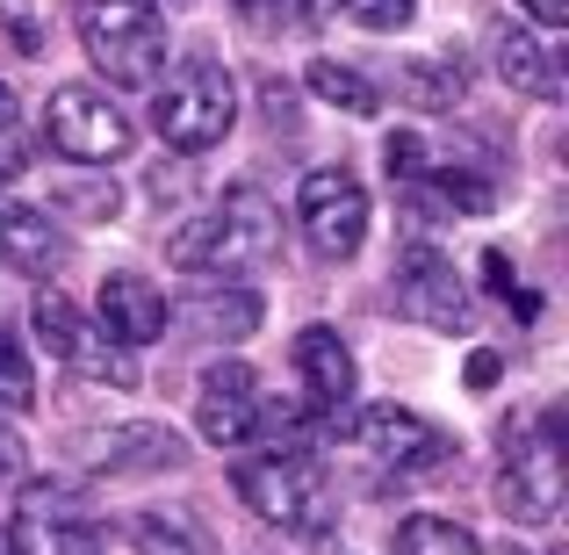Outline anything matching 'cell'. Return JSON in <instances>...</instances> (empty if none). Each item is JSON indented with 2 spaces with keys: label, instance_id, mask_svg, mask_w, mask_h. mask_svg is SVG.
I'll list each match as a JSON object with an SVG mask.
<instances>
[{
  "label": "cell",
  "instance_id": "9c48e42d",
  "mask_svg": "<svg viewBox=\"0 0 569 555\" xmlns=\"http://www.w3.org/2000/svg\"><path fill=\"white\" fill-rule=\"evenodd\" d=\"M389 289H397V310L411 325H432V333H461L469 325V281L447 260L432 238H411L389 267Z\"/></svg>",
  "mask_w": 569,
  "mask_h": 555
},
{
  "label": "cell",
  "instance_id": "9a60e30c",
  "mask_svg": "<svg viewBox=\"0 0 569 555\" xmlns=\"http://www.w3.org/2000/svg\"><path fill=\"white\" fill-rule=\"evenodd\" d=\"M66 455L87 469H167V462H181V440L167 426H109V433H72Z\"/></svg>",
  "mask_w": 569,
  "mask_h": 555
},
{
  "label": "cell",
  "instance_id": "1f68e13d",
  "mask_svg": "<svg viewBox=\"0 0 569 555\" xmlns=\"http://www.w3.org/2000/svg\"><path fill=\"white\" fill-rule=\"evenodd\" d=\"M267 116H274V123H289V116H296V95L281 80H267Z\"/></svg>",
  "mask_w": 569,
  "mask_h": 555
},
{
  "label": "cell",
  "instance_id": "f1b7e54d",
  "mask_svg": "<svg viewBox=\"0 0 569 555\" xmlns=\"http://www.w3.org/2000/svg\"><path fill=\"white\" fill-rule=\"evenodd\" d=\"M505 375V354L498 347H476V361H469V389H490Z\"/></svg>",
  "mask_w": 569,
  "mask_h": 555
},
{
  "label": "cell",
  "instance_id": "ac0fdd59",
  "mask_svg": "<svg viewBox=\"0 0 569 555\" xmlns=\"http://www.w3.org/2000/svg\"><path fill=\"white\" fill-rule=\"evenodd\" d=\"M498 80L519 87V95H533V101H556V95H562L556 58H548L541 37H533V29H519V22L498 29Z\"/></svg>",
  "mask_w": 569,
  "mask_h": 555
},
{
  "label": "cell",
  "instance_id": "f546056e",
  "mask_svg": "<svg viewBox=\"0 0 569 555\" xmlns=\"http://www.w3.org/2000/svg\"><path fill=\"white\" fill-rule=\"evenodd\" d=\"M483 281H490V289L505 296V304L519 296V281H512V260H505V252H483Z\"/></svg>",
  "mask_w": 569,
  "mask_h": 555
},
{
  "label": "cell",
  "instance_id": "4dcf8cb0",
  "mask_svg": "<svg viewBox=\"0 0 569 555\" xmlns=\"http://www.w3.org/2000/svg\"><path fill=\"white\" fill-rule=\"evenodd\" d=\"M519 8H527L541 29H562V22H569V0H519Z\"/></svg>",
  "mask_w": 569,
  "mask_h": 555
},
{
  "label": "cell",
  "instance_id": "6da1fadb",
  "mask_svg": "<svg viewBox=\"0 0 569 555\" xmlns=\"http://www.w3.org/2000/svg\"><path fill=\"white\" fill-rule=\"evenodd\" d=\"M274 246H281V209L260 188H223L217 209H202L173 231L167 260L181 275H252L274 260Z\"/></svg>",
  "mask_w": 569,
  "mask_h": 555
},
{
  "label": "cell",
  "instance_id": "d4e9b609",
  "mask_svg": "<svg viewBox=\"0 0 569 555\" xmlns=\"http://www.w3.org/2000/svg\"><path fill=\"white\" fill-rule=\"evenodd\" d=\"M339 14H353V22H361V29H376V37H397V29L418 14V0H347Z\"/></svg>",
  "mask_w": 569,
  "mask_h": 555
},
{
  "label": "cell",
  "instance_id": "484cf974",
  "mask_svg": "<svg viewBox=\"0 0 569 555\" xmlns=\"http://www.w3.org/2000/svg\"><path fill=\"white\" fill-rule=\"evenodd\" d=\"M382 167L397 174V188H403V181H418V167H426V145H418L411 130H397V138L382 145Z\"/></svg>",
  "mask_w": 569,
  "mask_h": 555
},
{
  "label": "cell",
  "instance_id": "ba28073f",
  "mask_svg": "<svg viewBox=\"0 0 569 555\" xmlns=\"http://www.w3.org/2000/svg\"><path fill=\"white\" fill-rule=\"evenodd\" d=\"M339 433H347L361 455H376L389 476H432L440 462H455V433L418 418V412H403V404H368V412H353Z\"/></svg>",
  "mask_w": 569,
  "mask_h": 555
},
{
  "label": "cell",
  "instance_id": "52a82bcc",
  "mask_svg": "<svg viewBox=\"0 0 569 555\" xmlns=\"http://www.w3.org/2000/svg\"><path fill=\"white\" fill-rule=\"evenodd\" d=\"M43 130H51V152H66L72 167H109L130 152V116L116 109L101 87H51L43 101Z\"/></svg>",
  "mask_w": 569,
  "mask_h": 555
},
{
  "label": "cell",
  "instance_id": "d6986e66",
  "mask_svg": "<svg viewBox=\"0 0 569 555\" xmlns=\"http://www.w3.org/2000/svg\"><path fill=\"white\" fill-rule=\"evenodd\" d=\"M303 87L325 101V109H347V116H376V80H368L361 66H347V58H310Z\"/></svg>",
  "mask_w": 569,
  "mask_h": 555
},
{
  "label": "cell",
  "instance_id": "8992f818",
  "mask_svg": "<svg viewBox=\"0 0 569 555\" xmlns=\"http://www.w3.org/2000/svg\"><path fill=\"white\" fill-rule=\"evenodd\" d=\"M8 542L14 555H101V513L87 505L80 484L66 476H43V484H22L14 498V519H8Z\"/></svg>",
  "mask_w": 569,
  "mask_h": 555
},
{
  "label": "cell",
  "instance_id": "d590c367",
  "mask_svg": "<svg viewBox=\"0 0 569 555\" xmlns=\"http://www.w3.org/2000/svg\"><path fill=\"white\" fill-rule=\"evenodd\" d=\"M238 8H267V0H238Z\"/></svg>",
  "mask_w": 569,
  "mask_h": 555
},
{
  "label": "cell",
  "instance_id": "836d02e7",
  "mask_svg": "<svg viewBox=\"0 0 569 555\" xmlns=\"http://www.w3.org/2000/svg\"><path fill=\"white\" fill-rule=\"evenodd\" d=\"M14 469H22V440L0 426V476H14Z\"/></svg>",
  "mask_w": 569,
  "mask_h": 555
},
{
  "label": "cell",
  "instance_id": "44dd1931",
  "mask_svg": "<svg viewBox=\"0 0 569 555\" xmlns=\"http://www.w3.org/2000/svg\"><path fill=\"white\" fill-rule=\"evenodd\" d=\"M389 555H483V542L440 513H411L397 527V542H389Z\"/></svg>",
  "mask_w": 569,
  "mask_h": 555
},
{
  "label": "cell",
  "instance_id": "277c9868",
  "mask_svg": "<svg viewBox=\"0 0 569 555\" xmlns=\"http://www.w3.org/2000/svg\"><path fill=\"white\" fill-rule=\"evenodd\" d=\"M80 43L116 87H159L167 66V22L152 0H80Z\"/></svg>",
  "mask_w": 569,
  "mask_h": 555
},
{
  "label": "cell",
  "instance_id": "3957f363",
  "mask_svg": "<svg viewBox=\"0 0 569 555\" xmlns=\"http://www.w3.org/2000/svg\"><path fill=\"white\" fill-rule=\"evenodd\" d=\"M231 484H238V498H246L267 527H289V534L332 527V476H325L303 447H274V455L238 462Z\"/></svg>",
  "mask_w": 569,
  "mask_h": 555
},
{
  "label": "cell",
  "instance_id": "4fadbf2b",
  "mask_svg": "<svg viewBox=\"0 0 569 555\" xmlns=\"http://www.w3.org/2000/svg\"><path fill=\"white\" fill-rule=\"evenodd\" d=\"M296 375H303V404L318 418H339L353 404V389H361V368H353L347 339L332 325H303L296 333Z\"/></svg>",
  "mask_w": 569,
  "mask_h": 555
},
{
  "label": "cell",
  "instance_id": "e0dca14e",
  "mask_svg": "<svg viewBox=\"0 0 569 555\" xmlns=\"http://www.w3.org/2000/svg\"><path fill=\"white\" fill-rule=\"evenodd\" d=\"M403 202H418L426 217H483L490 202H498V188L483 181V174L469 167H418V181H403Z\"/></svg>",
  "mask_w": 569,
  "mask_h": 555
},
{
  "label": "cell",
  "instance_id": "2e32d148",
  "mask_svg": "<svg viewBox=\"0 0 569 555\" xmlns=\"http://www.w3.org/2000/svg\"><path fill=\"white\" fill-rule=\"evenodd\" d=\"M58 260H66L58 224L43 217V209H29V202H0V267L43 281V275H58Z\"/></svg>",
  "mask_w": 569,
  "mask_h": 555
},
{
  "label": "cell",
  "instance_id": "7402d4cb",
  "mask_svg": "<svg viewBox=\"0 0 569 555\" xmlns=\"http://www.w3.org/2000/svg\"><path fill=\"white\" fill-rule=\"evenodd\" d=\"M397 95L418 101V109H455L461 101V66H447V58H403Z\"/></svg>",
  "mask_w": 569,
  "mask_h": 555
},
{
  "label": "cell",
  "instance_id": "ffe728a7",
  "mask_svg": "<svg viewBox=\"0 0 569 555\" xmlns=\"http://www.w3.org/2000/svg\"><path fill=\"white\" fill-rule=\"evenodd\" d=\"M130 542H138V555H217L209 534L194 527L188 513H167V505H152V513L130 519Z\"/></svg>",
  "mask_w": 569,
  "mask_h": 555
},
{
  "label": "cell",
  "instance_id": "8d00e7d4",
  "mask_svg": "<svg viewBox=\"0 0 569 555\" xmlns=\"http://www.w3.org/2000/svg\"><path fill=\"white\" fill-rule=\"evenodd\" d=\"M505 555H527V548H505ZM548 555H556V548H548Z\"/></svg>",
  "mask_w": 569,
  "mask_h": 555
},
{
  "label": "cell",
  "instance_id": "5b68a950",
  "mask_svg": "<svg viewBox=\"0 0 569 555\" xmlns=\"http://www.w3.org/2000/svg\"><path fill=\"white\" fill-rule=\"evenodd\" d=\"M498 505L527 527H548L562 513V412H541L527 426H505V476Z\"/></svg>",
  "mask_w": 569,
  "mask_h": 555
},
{
  "label": "cell",
  "instance_id": "7a4b0ae2",
  "mask_svg": "<svg viewBox=\"0 0 569 555\" xmlns=\"http://www.w3.org/2000/svg\"><path fill=\"white\" fill-rule=\"evenodd\" d=\"M238 123V80L231 66H217V58H188L181 72H173L167 87L152 95V130L167 152H209V145H223Z\"/></svg>",
  "mask_w": 569,
  "mask_h": 555
},
{
  "label": "cell",
  "instance_id": "8fae6325",
  "mask_svg": "<svg viewBox=\"0 0 569 555\" xmlns=\"http://www.w3.org/2000/svg\"><path fill=\"white\" fill-rule=\"evenodd\" d=\"M296 224H303V238L325 260H353L361 238H368V188L353 181L347 167L303 174V188H296Z\"/></svg>",
  "mask_w": 569,
  "mask_h": 555
},
{
  "label": "cell",
  "instance_id": "4316f807",
  "mask_svg": "<svg viewBox=\"0 0 569 555\" xmlns=\"http://www.w3.org/2000/svg\"><path fill=\"white\" fill-rule=\"evenodd\" d=\"M14 152H22V95L0 80V167H8Z\"/></svg>",
  "mask_w": 569,
  "mask_h": 555
},
{
  "label": "cell",
  "instance_id": "e575fe53",
  "mask_svg": "<svg viewBox=\"0 0 569 555\" xmlns=\"http://www.w3.org/2000/svg\"><path fill=\"white\" fill-rule=\"evenodd\" d=\"M0 555H14V542H8V519H0Z\"/></svg>",
  "mask_w": 569,
  "mask_h": 555
},
{
  "label": "cell",
  "instance_id": "603a6c76",
  "mask_svg": "<svg viewBox=\"0 0 569 555\" xmlns=\"http://www.w3.org/2000/svg\"><path fill=\"white\" fill-rule=\"evenodd\" d=\"M37 404V368H29L22 339L0 325V412H29Z\"/></svg>",
  "mask_w": 569,
  "mask_h": 555
},
{
  "label": "cell",
  "instance_id": "7c38bea8",
  "mask_svg": "<svg viewBox=\"0 0 569 555\" xmlns=\"http://www.w3.org/2000/svg\"><path fill=\"white\" fill-rule=\"evenodd\" d=\"M260 375L246 361H217L202 375V389H194V433H202L209 447H246L252 433H260Z\"/></svg>",
  "mask_w": 569,
  "mask_h": 555
},
{
  "label": "cell",
  "instance_id": "5bb4252c",
  "mask_svg": "<svg viewBox=\"0 0 569 555\" xmlns=\"http://www.w3.org/2000/svg\"><path fill=\"white\" fill-rule=\"evenodd\" d=\"M94 318H101V333H109L116 347H152V339L167 333V296H159L152 275L116 267V275L101 281V296H94Z\"/></svg>",
  "mask_w": 569,
  "mask_h": 555
},
{
  "label": "cell",
  "instance_id": "30bf717a",
  "mask_svg": "<svg viewBox=\"0 0 569 555\" xmlns=\"http://www.w3.org/2000/svg\"><path fill=\"white\" fill-rule=\"evenodd\" d=\"M37 339L51 347L58 368L87 375V383H116V389L138 383V361H130V354L116 347V339L101 333V325L87 318L72 296H37Z\"/></svg>",
  "mask_w": 569,
  "mask_h": 555
},
{
  "label": "cell",
  "instance_id": "d6a6232c",
  "mask_svg": "<svg viewBox=\"0 0 569 555\" xmlns=\"http://www.w3.org/2000/svg\"><path fill=\"white\" fill-rule=\"evenodd\" d=\"M289 8H296V14H303V22H332V14H339V8H347V0H289Z\"/></svg>",
  "mask_w": 569,
  "mask_h": 555
},
{
  "label": "cell",
  "instance_id": "83f0119b",
  "mask_svg": "<svg viewBox=\"0 0 569 555\" xmlns=\"http://www.w3.org/2000/svg\"><path fill=\"white\" fill-rule=\"evenodd\" d=\"M0 22H8V37L22 43V51H37V43H43V29H37V14H29V0H8V8H0Z\"/></svg>",
  "mask_w": 569,
  "mask_h": 555
},
{
  "label": "cell",
  "instance_id": "cb8c5ba5",
  "mask_svg": "<svg viewBox=\"0 0 569 555\" xmlns=\"http://www.w3.org/2000/svg\"><path fill=\"white\" fill-rule=\"evenodd\" d=\"M260 325V296L252 289H217L202 304V333H223V339H246Z\"/></svg>",
  "mask_w": 569,
  "mask_h": 555
}]
</instances>
